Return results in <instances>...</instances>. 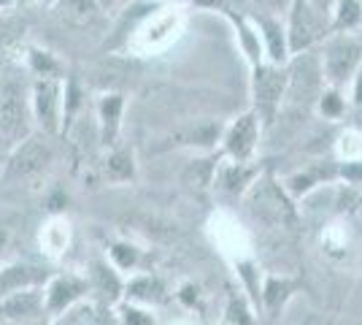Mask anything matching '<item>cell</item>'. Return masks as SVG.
<instances>
[{
  "label": "cell",
  "instance_id": "4fadbf2b",
  "mask_svg": "<svg viewBox=\"0 0 362 325\" xmlns=\"http://www.w3.org/2000/svg\"><path fill=\"white\" fill-rule=\"evenodd\" d=\"M257 169H252L249 163H219L216 173H214V187H219L227 195H241L249 187L255 185Z\"/></svg>",
  "mask_w": 362,
  "mask_h": 325
},
{
  "label": "cell",
  "instance_id": "7a4b0ae2",
  "mask_svg": "<svg viewBox=\"0 0 362 325\" xmlns=\"http://www.w3.org/2000/svg\"><path fill=\"white\" fill-rule=\"evenodd\" d=\"M322 76L332 90H341L354 79L362 65V41H357L351 33H330L322 49Z\"/></svg>",
  "mask_w": 362,
  "mask_h": 325
},
{
  "label": "cell",
  "instance_id": "7402d4cb",
  "mask_svg": "<svg viewBox=\"0 0 362 325\" xmlns=\"http://www.w3.org/2000/svg\"><path fill=\"white\" fill-rule=\"evenodd\" d=\"M30 71L38 79H57L60 76V62L54 60L49 52L30 49Z\"/></svg>",
  "mask_w": 362,
  "mask_h": 325
},
{
  "label": "cell",
  "instance_id": "2e32d148",
  "mask_svg": "<svg viewBox=\"0 0 362 325\" xmlns=\"http://www.w3.org/2000/svg\"><path fill=\"white\" fill-rule=\"evenodd\" d=\"M222 14L230 16V22L235 25V30H238V47H241V52L246 55L249 65H252V68L259 65L262 57H265V52H262V38H259V30L255 28V22L243 19V16H238L235 11L225 8V6H222Z\"/></svg>",
  "mask_w": 362,
  "mask_h": 325
},
{
  "label": "cell",
  "instance_id": "ac0fdd59",
  "mask_svg": "<svg viewBox=\"0 0 362 325\" xmlns=\"http://www.w3.org/2000/svg\"><path fill=\"white\" fill-rule=\"evenodd\" d=\"M362 28V0H335L330 33H354Z\"/></svg>",
  "mask_w": 362,
  "mask_h": 325
},
{
  "label": "cell",
  "instance_id": "9a60e30c",
  "mask_svg": "<svg viewBox=\"0 0 362 325\" xmlns=\"http://www.w3.org/2000/svg\"><path fill=\"white\" fill-rule=\"evenodd\" d=\"M90 287H95L108 304H117L122 295H124V282L119 279V268H114L108 261H92Z\"/></svg>",
  "mask_w": 362,
  "mask_h": 325
},
{
  "label": "cell",
  "instance_id": "52a82bcc",
  "mask_svg": "<svg viewBox=\"0 0 362 325\" xmlns=\"http://www.w3.org/2000/svg\"><path fill=\"white\" fill-rule=\"evenodd\" d=\"M259 133H262V125L257 120V114L246 111L227 125L225 136H222V152L233 163H252L257 144H259Z\"/></svg>",
  "mask_w": 362,
  "mask_h": 325
},
{
  "label": "cell",
  "instance_id": "277c9868",
  "mask_svg": "<svg viewBox=\"0 0 362 325\" xmlns=\"http://www.w3.org/2000/svg\"><path fill=\"white\" fill-rule=\"evenodd\" d=\"M284 28H287L289 57H295L303 52H311L317 41H325V35L330 30V22L319 14L308 0H292Z\"/></svg>",
  "mask_w": 362,
  "mask_h": 325
},
{
  "label": "cell",
  "instance_id": "6da1fadb",
  "mask_svg": "<svg viewBox=\"0 0 362 325\" xmlns=\"http://www.w3.org/2000/svg\"><path fill=\"white\" fill-rule=\"evenodd\" d=\"M287 98V68L259 62L252 68V111L262 127H271L279 120L281 103Z\"/></svg>",
  "mask_w": 362,
  "mask_h": 325
},
{
  "label": "cell",
  "instance_id": "836d02e7",
  "mask_svg": "<svg viewBox=\"0 0 362 325\" xmlns=\"http://www.w3.org/2000/svg\"><path fill=\"white\" fill-rule=\"evenodd\" d=\"M271 3H276V0H271ZM289 3H292V0H289Z\"/></svg>",
  "mask_w": 362,
  "mask_h": 325
},
{
  "label": "cell",
  "instance_id": "e0dca14e",
  "mask_svg": "<svg viewBox=\"0 0 362 325\" xmlns=\"http://www.w3.org/2000/svg\"><path fill=\"white\" fill-rule=\"evenodd\" d=\"M124 295L130 301H141V304H163V301H168V290L165 285H163V279L151 277V274L127 282L124 285Z\"/></svg>",
  "mask_w": 362,
  "mask_h": 325
},
{
  "label": "cell",
  "instance_id": "484cf974",
  "mask_svg": "<svg viewBox=\"0 0 362 325\" xmlns=\"http://www.w3.org/2000/svg\"><path fill=\"white\" fill-rule=\"evenodd\" d=\"M119 323L122 325H157V320H154V314L138 309V307H133V304H122Z\"/></svg>",
  "mask_w": 362,
  "mask_h": 325
},
{
  "label": "cell",
  "instance_id": "83f0119b",
  "mask_svg": "<svg viewBox=\"0 0 362 325\" xmlns=\"http://www.w3.org/2000/svg\"><path fill=\"white\" fill-rule=\"evenodd\" d=\"M351 81H354V87H351V103H354V106H362V65Z\"/></svg>",
  "mask_w": 362,
  "mask_h": 325
},
{
  "label": "cell",
  "instance_id": "f546056e",
  "mask_svg": "<svg viewBox=\"0 0 362 325\" xmlns=\"http://www.w3.org/2000/svg\"><path fill=\"white\" fill-rule=\"evenodd\" d=\"M52 325H76V314L74 312H65V314H60Z\"/></svg>",
  "mask_w": 362,
  "mask_h": 325
},
{
  "label": "cell",
  "instance_id": "f1b7e54d",
  "mask_svg": "<svg viewBox=\"0 0 362 325\" xmlns=\"http://www.w3.org/2000/svg\"><path fill=\"white\" fill-rule=\"evenodd\" d=\"M314 8H317L319 14L325 16L327 22H330V14H332V6H335V0H308Z\"/></svg>",
  "mask_w": 362,
  "mask_h": 325
},
{
  "label": "cell",
  "instance_id": "d4e9b609",
  "mask_svg": "<svg viewBox=\"0 0 362 325\" xmlns=\"http://www.w3.org/2000/svg\"><path fill=\"white\" fill-rule=\"evenodd\" d=\"M227 323L230 325H257L255 323V314L249 312L246 301L230 295V304H227Z\"/></svg>",
  "mask_w": 362,
  "mask_h": 325
},
{
  "label": "cell",
  "instance_id": "7c38bea8",
  "mask_svg": "<svg viewBox=\"0 0 362 325\" xmlns=\"http://www.w3.org/2000/svg\"><path fill=\"white\" fill-rule=\"evenodd\" d=\"M122 114H124V98L119 93H106L98 101V127H100V141L106 147H114L119 139Z\"/></svg>",
  "mask_w": 362,
  "mask_h": 325
},
{
  "label": "cell",
  "instance_id": "8fae6325",
  "mask_svg": "<svg viewBox=\"0 0 362 325\" xmlns=\"http://www.w3.org/2000/svg\"><path fill=\"white\" fill-rule=\"evenodd\" d=\"M49 282V271L30 263H11L0 268V298L25 290V287H41Z\"/></svg>",
  "mask_w": 362,
  "mask_h": 325
},
{
  "label": "cell",
  "instance_id": "9c48e42d",
  "mask_svg": "<svg viewBox=\"0 0 362 325\" xmlns=\"http://www.w3.org/2000/svg\"><path fill=\"white\" fill-rule=\"evenodd\" d=\"M44 312V290L41 287H25L16 293L0 298V317L8 323H22L38 317Z\"/></svg>",
  "mask_w": 362,
  "mask_h": 325
},
{
  "label": "cell",
  "instance_id": "44dd1931",
  "mask_svg": "<svg viewBox=\"0 0 362 325\" xmlns=\"http://www.w3.org/2000/svg\"><path fill=\"white\" fill-rule=\"evenodd\" d=\"M57 8L74 22H92L100 11L95 0H57Z\"/></svg>",
  "mask_w": 362,
  "mask_h": 325
},
{
  "label": "cell",
  "instance_id": "d6986e66",
  "mask_svg": "<svg viewBox=\"0 0 362 325\" xmlns=\"http://www.w3.org/2000/svg\"><path fill=\"white\" fill-rule=\"evenodd\" d=\"M106 176L111 182H133L136 179L133 149H111V155L106 160Z\"/></svg>",
  "mask_w": 362,
  "mask_h": 325
},
{
  "label": "cell",
  "instance_id": "30bf717a",
  "mask_svg": "<svg viewBox=\"0 0 362 325\" xmlns=\"http://www.w3.org/2000/svg\"><path fill=\"white\" fill-rule=\"evenodd\" d=\"M255 28L259 30V38H262V52L268 55V60L273 65H284L289 60V47H287V28L273 19L268 14L255 16Z\"/></svg>",
  "mask_w": 362,
  "mask_h": 325
},
{
  "label": "cell",
  "instance_id": "5bb4252c",
  "mask_svg": "<svg viewBox=\"0 0 362 325\" xmlns=\"http://www.w3.org/2000/svg\"><path fill=\"white\" fill-rule=\"evenodd\" d=\"M298 290V282L287 277H268L259 290V307L268 317H279V312L287 307V301Z\"/></svg>",
  "mask_w": 362,
  "mask_h": 325
},
{
  "label": "cell",
  "instance_id": "ffe728a7",
  "mask_svg": "<svg viewBox=\"0 0 362 325\" xmlns=\"http://www.w3.org/2000/svg\"><path fill=\"white\" fill-rule=\"evenodd\" d=\"M216 166H219V160H211V157H206V160H192V163L184 169L181 179H184V185L192 187V190H209V187L214 185Z\"/></svg>",
  "mask_w": 362,
  "mask_h": 325
},
{
  "label": "cell",
  "instance_id": "3957f363",
  "mask_svg": "<svg viewBox=\"0 0 362 325\" xmlns=\"http://www.w3.org/2000/svg\"><path fill=\"white\" fill-rule=\"evenodd\" d=\"M54 160V149L52 141L41 136V133H30L25 139L14 144V152L6 160L3 169V179L6 182H28L35 179L38 173H44Z\"/></svg>",
  "mask_w": 362,
  "mask_h": 325
},
{
  "label": "cell",
  "instance_id": "603a6c76",
  "mask_svg": "<svg viewBox=\"0 0 362 325\" xmlns=\"http://www.w3.org/2000/svg\"><path fill=\"white\" fill-rule=\"evenodd\" d=\"M108 258H111V266L119 268V271H127V268H136L138 263V249L133 244H124V241H114L108 247Z\"/></svg>",
  "mask_w": 362,
  "mask_h": 325
},
{
  "label": "cell",
  "instance_id": "4316f807",
  "mask_svg": "<svg viewBox=\"0 0 362 325\" xmlns=\"http://www.w3.org/2000/svg\"><path fill=\"white\" fill-rule=\"evenodd\" d=\"M338 176L346 179L349 185H362V163L360 160H349L338 169Z\"/></svg>",
  "mask_w": 362,
  "mask_h": 325
},
{
  "label": "cell",
  "instance_id": "d6a6232c",
  "mask_svg": "<svg viewBox=\"0 0 362 325\" xmlns=\"http://www.w3.org/2000/svg\"><path fill=\"white\" fill-rule=\"evenodd\" d=\"M8 3H11V0H0V6H8Z\"/></svg>",
  "mask_w": 362,
  "mask_h": 325
},
{
  "label": "cell",
  "instance_id": "4dcf8cb0",
  "mask_svg": "<svg viewBox=\"0 0 362 325\" xmlns=\"http://www.w3.org/2000/svg\"><path fill=\"white\" fill-rule=\"evenodd\" d=\"M6 244H8V228H6V225H0V252L6 249Z\"/></svg>",
  "mask_w": 362,
  "mask_h": 325
},
{
  "label": "cell",
  "instance_id": "ba28073f",
  "mask_svg": "<svg viewBox=\"0 0 362 325\" xmlns=\"http://www.w3.org/2000/svg\"><path fill=\"white\" fill-rule=\"evenodd\" d=\"M87 290H90V282L84 277H76V274L49 277V285L44 290V312L60 317V314L74 309L76 304L87 295Z\"/></svg>",
  "mask_w": 362,
  "mask_h": 325
},
{
  "label": "cell",
  "instance_id": "cb8c5ba5",
  "mask_svg": "<svg viewBox=\"0 0 362 325\" xmlns=\"http://www.w3.org/2000/svg\"><path fill=\"white\" fill-rule=\"evenodd\" d=\"M344 108H346V103H344V98H341V93L338 90H325V93L319 95V111L325 114V117H330V120H338L341 114H344Z\"/></svg>",
  "mask_w": 362,
  "mask_h": 325
},
{
  "label": "cell",
  "instance_id": "8992f818",
  "mask_svg": "<svg viewBox=\"0 0 362 325\" xmlns=\"http://www.w3.org/2000/svg\"><path fill=\"white\" fill-rule=\"evenodd\" d=\"M30 106L25 95L14 84L0 87V139L8 144H19L30 136Z\"/></svg>",
  "mask_w": 362,
  "mask_h": 325
},
{
  "label": "cell",
  "instance_id": "5b68a950",
  "mask_svg": "<svg viewBox=\"0 0 362 325\" xmlns=\"http://www.w3.org/2000/svg\"><path fill=\"white\" fill-rule=\"evenodd\" d=\"M30 111L38 127L46 136H57L62 127L65 101H62V81L60 79H35L30 98Z\"/></svg>",
  "mask_w": 362,
  "mask_h": 325
},
{
  "label": "cell",
  "instance_id": "1f68e13d",
  "mask_svg": "<svg viewBox=\"0 0 362 325\" xmlns=\"http://www.w3.org/2000/svg\"><path fill=\"white\" fill-rule=\"evenodd\" d=\"M95 3H98V6H100V8H108V6H114V3H117V0H95Z\"/></svg>",
  "mask_w": 362,
  "mask_h": 325
}]
</instances>
